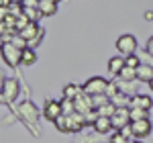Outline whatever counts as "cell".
<instances>
[{
    "label": "cell",
    "mask_w": 153,
    "mask_h": 143,
    "mask_svg": "<svg viewBox=\"0 0 153 143\" xmlns=\"http://www.w3.org/2000/svg\"><path fill=\"white\" fill-rule=\"evenodd\" d=\"M110 102L114 104V108H131V98L127 96V92H118L110 98Z\"/></svg>",
    "instance_id": "obj_17"
},
{
    "label": "cell",
    "mask_w": 153,
    "mask_h": 143,
    "mask_svg": "<svg viewBox=\"0 0 153 143\" xmlns=\"http://www.w3.org/2000/svg\"><path fill=\"white\" fill-rule=\"evenodd\" d=\"M117 49L123 57L135 55V51H137V39L133 35H120L117 39Z\"/></svg>",
    "instance_id": "obj_3"
},
{
    "label": "cell",
    "mask_w": 153,
    "mask_h": 143,
    "mask_svg": "<svg viewBox=\"0 0 153 143\" xmlns=\"http://www.w3.org/2000/svg\"><path fill=\"white\" fill-rule=\"evenodd\" d=\"M106 88H108V82H106L104 78H100V76H94V78H90V80H88V82L82 86L84 94H88V96L106 94Z\"/></svg>",
    "instance_id": "obj_1"
},
{
    "label": "cell",
    "mask_w": 153,
    "mask_h": 143,
    "mask_svg": "<svg viewBox=\"0 0 153 143\" xmlns=\"http://www.w3.org/2000/svg\"><path fill=\"white\" fill-rule=\"evenodd\" d=\"M82 92V88L80 86H76V84H68L65 88H63V92H61V96L65 98V100H74L76 96Z\"/></svg>",
    "instance_id": "obj_19"
},
{
    "label": "cell",
    "mask_w": 153,
    "mask_h": 143,
    "mask_svg": "<svg viewBox=\"0 0 153 143\" xmlns=\"http://www.w3.org/2000/svg\"><path fill=\"white\" fill-rule=\"evenodd\" d=\"M120 133H123V135H125L127 139H131V137H133V131H131V125H129V127H125V129H123Z\"/></svg>",
    "instance_id": "obj_29"
},
{
    "label": "cell",
    "mask_w": 153,
    "mask_h": 143,
    "mask_svg": "<svg viewBox=\"0 0 153 143\" xmlns=\"http://www.w3.org/2000/svg\"><path fill=\"white\" fill-rule=\"evenodd\" d=\"M92 98V107H94V110H98V108H102L104 104H108L110 102V98L106 94H98V96H90Z\"/></svg>",
    "instance_id": "obj_23"
},
{
    "label": "cell",
    "mask_w": 153,
    "mask_h": 143,
    "mask_svg": "<svg viewBox=\"0 0 153 143\" xmlns=\"http://www.w3.org/2000/svg\"><path fill=\"white\" fill-rule=\"evenodd\" d=\"M4 82H6V76H4V72L0 70V92H2V86H4Z\"/></svg>",
    "instance_id": "obj_32"
},
{
    "label": "cell",
    "mask_w": 153,
    "mask_h": 143,
    "mask_svg": "<svg viewBox=\"0 0 153 143\" xmlns=\"http://www.w3.org/2000/svg\"><path fill=\"white\" fill-rule=\"evenodd\" d=\"M84 125H86V121H84V115L80 112H74L68 117V127H70V133H80L84 129Z\"/></svg>",
    "instance_id": "obj_13"
},
{
    "label": "cell",
    "mask_w": 153,
    "mask_h": 143,
    "mask_svg": "<svg viewBox=\"0 0 153 143\" xmlns=\"http://www.w3.org/2000/svg\"><path fill=\"white\" fill-rule=\"evenodd\" d=\"M131 107H135V108H141V110H151L153 107V100H151V96H147V94H135L133 98H131Z\"/></svg>",
    "instance_id": "obj_11"
},
{
    "label": "cell",
    "mask_w": 153,
    "mask_h": 143,
    "mask_svg": "<svg viewBox=\"0 0 153 143\" xmlns=\"http://www.w3.org/2000/svg\"><path fill=\"white\" fill-rule=\"evenodd\" d=\"M137 80L139 82H151L153 80V66H149V63H141L139 68H137Z\"/></svg>",
    "instance_id": "obj_14"
},
{
    "label": "cell",
    "mask_w": 153,
    "mask_h": 143,
    "mask_svg": "<svg viewBox=\"0 0 153 143\" xmlns=\"http://www.w3.org/2000/svg\"><path fill=\"white\" fill-rule=\"evenodd\" d=\"M19 115H21L27 123H37V119H39V108H37L31 100H25V102L19 104Z\"/></svg>",
    "instance_id": "obj_4"
},
{
    "label": "cell",
    "mask_w": 153,
    "mask_h": 143,
    "mask_svg": "<svg viewBox=\"0 0 153 143\" xmlns=\"http://www.w3.org/2000/svg\"><path fill=\"white\" fill-rule=\"evenodd\" d=\"M125 63L133 68V70H137L139 66H141V57H137V55H129V57H125Z\"/></svg>",
    "instance_id": "obj_26"
},
{
    "label": "cell",
    "mask_w": 153,
    "mask_h": 143,
    "mask_svg": "<svg viewBox=\"0 0 153 143\" xmlns=\"http://www.w3.org/2000/svg\"><path fill=\"white\" fill-rule=\"evenodd\" d=\"M74 107H76V112H80V115H86V112L94 110V107H92V98H90L88 94H84V90L74 98Z\"/></svg>",
    "instance_id": "obj_8"
},
{
    "label": "cell",
    "mask_w": 153,
    "mask_h": 143,
    "mask_svg": "<svg viewBox=\"0 0 153 143\" xmlns=\"http://www.w3.org/2000/svg\"><path fill=\"white\" fill-rule=\"evenodd\" d=\"M2 96H4L6 102L16 100V96H19V82L14 78H6V82L2 86Z\"/></svg>",
    "instance_id": "obj_9"
},
{
    "label": "cell",
    "mask_w": 153,
    "mask_h": 143,
    "mask_svg": "<svg viewBox=\"0 0 153 143\" xmlns=\"http://www.w3.org/2000/svg\"><path fill=\"white\" fill-rule=\"evenodd\" d=\"M96 112H98V117H108V119H112V117H114V112H117V108H114L112 102H108V104H104L102 108H98Z\"/></svg>",
    "instance_id": "obj_22"
},
{
    "label": "cell",
    "mask_w": 153,
    "mask_h": 143,
    "mask_svg": "<svg viewBox=\"0 0 153 143\" xmlns=\"http://www.w3.org/2000/svg\"><path fill=\"white\" fill-rule=\"evenodd\" d=\"M125 66H127V63H125V57H123V55H114V57L108 60V72L114 74V76H118Z\"/></svg>",
    "instance_id": "obj_15"
},
{
    "label": "cell",
    "mask_w": 153,
    "mask_h": 143,
    "mask_svg": "<svg viewBox=\"0 0 153 143\" xmlns=\"http://www.w3.org/2000/svg\"><path fill=\"white\" fill-rule=\"evenodd\" d=\"M118 78H120V82L131 84L133 80H137V70H133V68H129V66H125V68H123V72L118 74Z\"/></svg>",
    "instance_id": "obj_18"
},
{
    "label": "cell",
    "mask_w": 153,
    "mask_h": 143,
    "mask_svg": "<svg viewBox=\"0 0 153 143\" xmlns=\"http://www.w3.org/2000/svg\"><path fill=\"white\" fill-rule=\"evenodd\" d=\"M129 115H131V123H137V121L149 119V112H147V110H141V108H135V107L129 108Z\"/></svg>",
    "instance_id": "obj_20"
},
{
    "label": "cell",
    "mask_w": 153,
    "mask_h": 143,
    "mask_svg": "<svg viewBox=\"0 0 153 143\" xmlns=\"http://www.w3.org/2000/svg\"><path fill=\"white\" fill-rule=\"evenodd\" d=\"M96 119H98V112H96V110H90V112H86V115H84V121H86V125H94Z\"/></svg>",
    "instance_id": "obj_28"
},
{
    "label": "cell",
    "mask_w": 153,
    "mask_h": 143,
    "mask_svg": "<svg viewBox=\"0 0 153 143\" xmlns=\"http://www.w3.org/2000/svg\"><path fill=\"white\" fill-rule=\"evenodd\" d=\"M92 127H94L96 133L104 135V133H110V129H112V123H110V119H108V117H98Z\"/></svg>",
    "instance_id": "obj_16"
},
{
    "label": "cell",
    "mask_w": 153,
    "mask_h": 143,
    "mask_svg": "<svg viewBox=\"0 0 153 143\" xmlns=\"http://www.w3.org/2000/svg\"><path fill=\"white\" fill-rule=\"evenodd\" d=\"M110 123H112V129H117V131H123L125 127H129L131 125L129 108H117V112H114V117L110 119Z\"/></svg>",
    "instance_id": "obj_5"
},
{
    "label": "cell",
    "mask_w": 153,
    "mask_h": 143,
    "mask_svg": "<svg viewBox=\"0 0 153 143\" xmlns=\"http://www.w3.org/2000/svg\"><path fill=\"white\" fill-rule=\"evenodd\" d=\"M61 112L65 115V117H70V115H74L76 112V107H74V100H61Z\"/></svg>",
    "instance_id": "obj_24"
},
{
    "label": "cell",
    "mask_w": 153,
    "mask_h": 143,
    "mask_svg": "<svg viewBox=\"0 0 153 143\" xmlns=\"http://www.w3.org/2000/svg\"><path fill=\"white\" fill-rule=\"evenodd\" d=\"M41 33H43V29H41L37 23H29V25L23 29V31L19 33V35L23 37L25 41H27V45H29V43H31V41H35V39L41 35Z\"/></svg>",
    "instance_id": "obj_10"
},
{
    "label": "cell",
    "mask_w": 153,
    "mask_h": 143,
    "mask_svg": "<svg viewBox=\"0 0 153 143\" xmlns=\"http://www.w3.org/2000/svg\"><path fill=\"white\" fill-rule=\"evenodd\" d=\"M133 143H143V141H133Z\"/></svg>",
    "instance_id": "obj_36"
},
{
    "label": "cell",
    "mask_w": 153,
    "mask_h": 143,
    "mask_svg": "<svg viewBox=\"0 0 153 143\" xmlns=\"http://www.w3.org/2000/svg\"><path fill=\"white\" fill-rule=\"evenodd\" d=\"M43 115H45L47 121L55 123V121L63 115V112H61V102H57V100H47L45 107H43Z\"/></svg>",
    "instance_id": "obj_7"
},
{
    "label": "cell",
    "mask_w": 153,
    "mask_h": 143,
    "mask_svg": "<svg viewBox=\"0 0 153 143\" xmlns=\"http://www.w3.org/2000/svg\"><path fill=\"white\" fill-rule=\"evenodd\" d=\"M147 53H149V55L153 57V37L149 39V43H147Z\"/></svg>",
    "instance_id": "obj_31"
},
{
    "label": "cell",
    "mask_w": 153,
    "mask_h": 143,
    "mask_svg": "<svg viewBox=\"0 0 153 143\" xmlns=\"http://www.w3.org/2000/svg\"><path fill=\"white\" fill-rule=\"evenodd\" d=\"M0 104H6V100H4V96H2V92H0Z\"/></svg>",
    "instance_id": "obj_33"
},
{
    "label": "cell",
    "mask_w": 153,
    "mask_h": 143,
    "mask_svg": "<svg viewBox=\"0 0 153 143\" xmlns=\"http://www.w3.org/2000/svg\"><path fill=\"white\" fill-rule=\"evenodd\" d=\"M37 61V53H35V49H25L23 51V57H21V63H23V66H33V63H35Z\"/></svg>",
    "instance_id": "obj_21"
},
{
    "label": "cell",
    "mask_w": 153,
    "mask_h": 143,
    "mask_svg": "<svg viewBox=\"0 0 153 143\" xmlns=\"http://www.w3.org/2000/svg\"><path fill=\"white\" fill-rule=\"evenodd\" d=\"M131 131H133V137H135V141H141V139H145V137L151 133V121L145 119V121L131 123Z\"/></svg>",
    "instance_id": "obj_6"
},
{
    "label": "cell",
    "mask_w": 153,
    "mask_h": 143,
    "mask_svg": "<svg viewBox=\"0 0 153 143\" xmlns=\"http://www.w3.org/2000/svg\"><path fill=\"white\" fill-rule=\"evenodd\" d=\"M55 127H57V131H61V133H70V127H68V117H65V115H61V117L55 121Z\"/></svg>",
    "instance_id": "obj_25"
},
{
    "label": "cell",
    "mask_w": 153,
    "mask_h": 143,
    "mask_svg": "<svg viewBox=\"0 0 153 143\" xmlns=\"http://www.w3.org/2000/svg\"><path fill=\"white\" fill-rule=\"evenodd\" d=\"M8 33V29H6V25H4V21H0V37H4Z\"/></svg>",
    "instance_id": "obj_30"
},
{
    "label": "cell",
    "mask_w": 153,
    "mask_h": 143,
    "mask_svg": "<svg viewBox=\"0 0 153 143\" xmlns=\"http://www.w3.org/2000/svg\"><path fill=\"white\" fill-rule=\"evenodd\" d=\"M149 88H151V92H153V80H151V82H149Z\"/></svg>",
    "instance_id": "obj_34"
},
{
    "label": "cell",
    "mask_w": 153,
    "mask_h": 143,
    "mask_svg": "<svg viewBox=\"0 0 153 143\" xmlns=\"http://www.w3.org/2000/svg\"><path fill=\"white\" fill-rule=\"evenodd\" d=\"M2 45H4V41H2V37H0V49H2Z\"/></svg>",
    "instance_id": "obj_35"
},
{
    "label": "cell",
    "mask_w": 153,
    "mask_h": 143,
    "mask_svg": "<svg viewBox=\"0 0 153 143\" xmlns=\"http://www.w3.org/2000/svg\"><path fill=\"white\" fill-rule=\"evenodd\" d=\"M110 143H129V139L123 135L120 131H117V133H112V137H110Z\"/></svg>",
    "instance_id": "obj_27"
},
{
    "label": "cell",
    "mask_w": 153,
    "mask_h": 143,
    "mask_svg": "<svg viewBox=\"0 0 153 143\" xmlns=\"http://www.w3.org/2000/svg\"><path fill=\"white\" fill-rule=\"evenodd\" d=\"M0 53H2V60L6 66H10V68H16L19 63H21V57H23V51L19 47H14L12 43H4L2 49H0Z\"/></svg>",
    "instance_id": "obj_2"
},
{
    "label": "cell",
    "mask_w": 153,
    "mask_h": 143,
    "mask_svg": "<svg viewBox=\"0 0 153 143\" xmlns=\"http://www.w3.org/2000/svg\"><path fill=\"white\" fill-rule=\"evenodd\" d=\"M59 8L57 0H39V14L41 16H53Z\"/></svg>",
    "instance_id": "obj_12"
}]
</instances>
